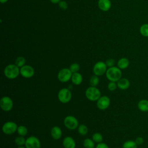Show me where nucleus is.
<instances>
[{"label": "nucleus", "mask_w": 148, "mask_h": 148, "mask_svg": "<svg viewBox=\"0 0 148 148\" xmlns=\"http://www.w3.org/2000/svg\"><path fill=\"white\" fill-rule=\"evenodd\" d=\"M121 71L117 66L110 67L106 72V76L110 82H117L121 78Z\"/></svg>", "instance_id": "nucleus-1"}, {"label": "nucleus", "mask_w": 148, "mask_h": 148, "mask_svg": "<svg viewBox=\"0 0 148 148\" xmlns=\"http://www.w3.org/2000/svg\"><path fill=\"white\" fill-rule=\"evenodd\" d=\"M20 74L19 67L16 64L8 65L4 69V75L9 79H14Z\"/></svg>", "instance_id": "nucleus-2"}, {"label": "nucleus", "mask_w": 148, "mask_h": 148, "mask_svg": "<svg viewBox=\"0 0 148 148\" xmlns=\"http://www.w3.org/2000/svg\"><path fill=\"white\" fill-rule=\"evenodd\" d=\"M85 95L86 98L90 101H97L101 97L100 90L97 87L90 86L88 87L86 91Z\"/></svg>", "instance_id": "nucleus-3"}, {"label": "nucleus", "mask_w": 148, "mask_h": 148, "mask_svg": "<svg viewBox=\"0 0 148 148\" xmlns=\"http://www.w3.org/2000/svg\"><path fill=\"white\" fill-rule=\"evenodd\" d=\"M72 98L71 90L67 88H63L60 90L58 92V99L62 103L69 102Z\"/></svg>", "instance_id": "nucleus-4"}, {"label": "nucleus", "mask_w": 148, "mask_h": 148, "mask_svg": "<svg viewBox=\"0 0 148 148\" xmlns=\"http://www.w3.org/2000/svg\"><path fill=\"white\" fill-rule=\"evenodd\" d=\"M17 128L18 126L15 122L9 121L3 124L2 130L6 135H12L17 131Z\"/></svg>", "instance_id": "nucleus-5"}, {"label": "nucleus", "mask_w": 148, "mask_h": 148, "mask_svg": "<svg viewBox=\"0 0 148 148\" xmlns=\"http://www.w3.org/2000/svg\"><path fill=\"white\" fill-rule=\"evenodd\" d=\"M64 125L66 128L73 130L77 128L79 126V121L77 119L73 116H67L64 120Z\"/></svg>", "instance_id": "nucleus-6"}, {"label": "nucleus", "mask_w": 148, "mask_h": 148, "mask_svg": "<svg viewBox=\"0 0 148 148\" xmlns=\"http://www.w3.org/2000/svg\"><path fill=\"white\" fill-rule=\"evenodd\" d=\"M72 72L69 68H62L61 69L57 75V78L59 81L62 83H66L71 79Z\"/></svg>", "instance_id": "nucleus-7"}, {"label": "nucleus", "mask_w": 148, "mask_h": 148, "mask_svg": "<svg viewBox=\"0 0 148 148\" xmlns=\"http://www.w3.org/2000/svg\"><path fill=\"white\" fill-rule=\"evenodd\" d=\"M0 106L2 110L9 112L13 108V102L9 97L4 96L0 100Z\"/></svg>", "instance_id": "nucleus-8"}, {"label": "nucleus", "mask_w": 148, "mask_h": 148, "mask_svg": "<svg viewBox=\"0 0 148 148\" xmlns=\"http://www.w3.org/2000/svg\"><path fill=\"white\" fill-rule=\"evenodd\" d=\"M107 66L105 62L102 61H98L96 62L93 66V72L94 75L99 76L103 75L104 73H106L107 71Z\"/></svg>", "instance_id": "nucleus-9"}, {"label": "nucleus", "mask_w": 148, "mask_h": 148, "mask_svg": "<svg viewBox=\"0 0 148 148\" xmlns=\"http://www.w3.org/2000/svg\"><path fill=\"white\" fill-rule=\"evenodd\" d=\"M40 146L39 139L35 136H30L26 139L25 143L26 148H40Z\"/></svg>", "instance_id": "nucleus-10"}, {"label": "nucleus", "mask_w": 148, "mask_h": 148, "mask_svg": "<svg viewBox=\"0 0 148 148\" xmlns=\"http://www.w3.org/2000/svg\"><path fill=\"white\" fill-rule=\"evenodd\" d=\"M20 75L24 78L29 79L32 77L35 73L34 69L29 65H25L20 69Z\"/></svg>", "instance_id": "nucleus-11"}, {"label": "nucleus", "mask_w": 148, "mask_h": 148, "mask_svg": "<svg viewBox=\"0 0 148 148\" xmlns=\"http://www.w3.org/2000/svg\"><path fill=\"white\" fill-rule=\"evenodd\" d=\"M110 104V99L106 95L101 96L97 101V106L98 108L102 110H104L108 109Z\"/></svg>", "instance_id": "nucleus-12"}, {"label": "nucleus", "mask_w": 148, "mask_h": 148, "mask_svg": "<svg viewBox=\"0 0 148 148\" xmlns=\"http://www.w3.org/2000/svg\"><path fill=\"white\" fill-rule=\"evenodd\" d=\"M117 87L121 90H125L128 89L130 86V80L125 77H121L117 82Z\"/></svg>", "instance_id": "nucleus-13"}, {"label": "nucleus", "mask_w": 148, "mask_h": 148, "mask_svg": "<svg viewBox=\"0 0 148 148\" xmlns=\"http://www.w3.org/2000/svg\"><path fill=\"white\" fill-rule=\"evenodd\" d=\"M62 145L64 148H75L76 143L72 137L68 136L64 138Z\"/></svg>", "instance_id": "nucleus-14"}, {"label": "nucleus", "mask_w": 148, "mask_h": 148, "mask_svg": "<svg viewBox=\"0 0 148 148\" xmlns=\"http://www.w3.org/2000/svg\"><path fill=\"white\" fill-rule=\"evenodd\" d=\"M50 134L54 139L58 140L62 136V130L58 126H54L51 129Z\"/></svg>", "instance_id": "nucleus-15"}, {"label": "nucleus", "mask_w": 148, "mask_h": 148, "mask_svg": "<svg viewBox=\"0 0 148 148\" xmlns=\"http://www.w3.org/2000/svg\"><path fill=\"white\" fill-rule=\"evenodd\" d=\"M99 8L102 11H108L111 8L110 0H99L98 2Z\"/></svg>", "instance_id": "nucleus-16"}, {"label": "nucleus", "mask_w": 148, "mask_h": 148, "mask_svg": "<svg viewBox=\"0 0 148 148\" xmlns=\"http://www.w3.org/2000/svg\"><path fill=\"white\" fill-rule=\"evenodd\" d=\"M71 80L73 84L78 86V85H80L82 83L83 77H82V75L80 73L76 72V73H72Z\"/></svg>", "instance_id": "nucleus-17"}, {"label": "nucleus", "mask_w": 148, "mask_h": 148, "mask_svg": "<svg viewBox=\"0 0 148 148\" xmlns=\"http://www.w3.org/2000/svg\"><path fill=\"white\" fill-rule=\"evenodd\" d=\"M137 106L138 109L142 112H148V100L145 99L140 100L137 104Z\"/></svg>", "instance_id": "nucleus-18"}, {"label": "nucleus", "mask_w": 148, "mask_h": 148, "mask_svg": "<svg viewBox=\"0 0 148 148\" xmlns=\"http://www.w3.org/2000/svg\"><path fill=\"white\" fill-rule=\"evenodd\" d=\"M130 65V61L128 58L125 57L121 58L119 60L117 63V67L120 69H125L128 67Z\"/></svg>", "instance_id": "nucleus-19"}, {"label": "nucleus", "mask_w": 148, "mask_h": 148, "mask_svg": "<svg viewBox=\"0 0 148 148\" xmlns=\"http://www.w3.org/2000/svg\"><path fill=\"white\" fill-rule=\"evenodd\" d=\"M122 148H138V145L135 140H128L124 142L122 145Z\"/></svg>", "instance_id": "nucleus-20"}, {"label": "nucleus", "mask_w": 148, "mask_h": 148, "mask_svg": "<svg viewBox=\"0 0 148 148\" xmlns=\"http://www.w3.org/2000/svg\"><path fill=\"white\" fill-rule=\"evenodd\" d=\"M140 34L144 37H148V24H142L139 28Z\"/></svg>", "instance_id": "nucleus-21"}, {"label": "nucleus", "mask_w": 148, "mask_h": 148, "mask_svg": "<svg viewBox=\"0 0 148 148\" xmlns=\"http://www.w3.org/2000/svg\"><path fill=\"white\" fill-rule=\"evenodd\" d=\"M83 146L85 148H95V143L92 139L86 138L83 141Z\"/></svg>", "instance_id": "nucleus-22"}, {"label": "nucleus", "mask_w": 148, "mask_h": 148, "mask_svg": "<svg viewBox=\"0 0 148 148\" xmlns=\"http://www.w3.org/2000/svg\"><path fill=\"white\" fill-rule=\"evenodd\" d=\"M17 132L19 135L24 136L27 135V134L28 133V129L25 126L21 125L18 126V128L17 130Z\"/></svg>", "instance_id": "nucleus-23"}, {"label": "nucleus", "mask_w": 148, "mask_h": 148, "mask_svg": "<svg viewBox=\"0 0 148 148\" xmlns=\"http://www.w3.org/2000/svg\"><path fill=\"white\" fill-rule=\"evenodd\" d=\"M88 127L84 124H80L77 127L78 133L81 135H85L88 133Z\"/></svg>", "instance_id": "nucleus-24"}, {"label": "nucleus", "mask_w": 148, "mask_h": 148, "mask_svg": "<svg viewBox=\"0 0 148 148\" xmlns=\"http://www.w3.org/2000/svg\"><path fill=\"white\" fill-rule=\"evenodd\" d=\"M99 79L98 76L95 75L92 76L90 79V84L91 86L97 87V86L99 84Z\"/></svg>", "instance_id": "nucleus-25"}, {"label": "nucleus", "mask_w": 148, "mask_h": 148, "mask_svg": "<svg viewBox=\"0 0 148 148\" xmlns=\"http://www.w3.org/2000/svg\"><path fill=\"white\" fill-rule=\"evenodd\" d=\"M92 139L94 140V142L99 143L102 142L103 140V137L101 134L99 132H95L92 135Z\"/></svg>", "instance_id": "nucleus-26"}, {"label": "nucleus", "mask_w": 148, "mask_h": 148, "mask_svg": "<svg viewBox=\"0 0 148 148\" xmlns=\"http://www.w3.org/2000/svg\"><path fill=\"white\" fill-rule=\"evenodd\" d=\"M25 59L24 57L22 56L18 57L15 61V64L19 68H21L25 65Z\"/></svg>", "instance_id": "nucleus-27"}, {"label": "nucleus", "mask_w": 148, "mask_h": 148, "mask_svg": "<svg viewBox=\"0 0 148 148\" xmlns=\"http://www.w3.org/2000/svg\"><path fill=\"white\" fill-rule=\"evenodd\" d=\"M25 141L26 139L24 138V136L20 135L19 136H17L14 139V142L18 146L25 145Z\"/></svg>", "instance_id": "nucleus-28"}, {"label": "nucleus", "mask_w": 148, "mask_h": 148, "mask_svg": "<svg viewBox=\"0 0 148 148\" xmlns=\"http://www.w3.org/2000/svg\"><path fill=\"white\" fill-rule=\"evenodd\" d=\"M79 69H80V66L77 63H73L69 66V69L72 72V73L78 72Z\"/></svg>", "instance_id": "nucleus-29"}, {"label": "nucleus", "mask_w": 148, "mask_h": 148, "mask_svg": "<svg viewBox=\"0 0 148 148\" xmlns=\"http://www.w3.org/2000/svg\"><path fill=\"white\" fill-rule=\"evenodd\" d=\"M117 87V83L114 82H110L108 84V88L110 91H114Z\"/></svg>", "instance_id": "nucleus-30"}, {"label": "nucleus", "mask_w": 148, "mask_h": 148, "mask_svg": "<svg viewBox=\"0 0 148 148\" xmlns=\"http://www.w3.org/2000/svg\"><path fill=\"white\" fill-rule=\"evenodd\" d=\"M105 64H106V66L109 68L114 66V65L115 64V60L113 58H109L106 61Z\"/></svg>", "instance_id": "nucleus-31"}, {"label": "nucleus", "mask_w": 148, "mask_h": 148, "mask_svg": "<svg viewBox=\"0 0 148 148\" xmlns=\"http://www.w3.org/2000/svg\"><path fill=\"white\" fill-rule=\"evenodd\" d=\"M58 6L61 9L63 10H65L68 8V3L65 1H62L58 3Z\"/></svg>", "instance_id": "nucleus-32"}, {"label": "nucleus", "mask_w": 148, "mask_h": 148, "mask_svg": "<svg viewBox=\"0 0 148 148\" xmlns=\"http://www.w3.org/2000/svg\"><path fill=\"white\" fill-rule=\"evenodd\" d=\"M135 142L138 146L142 145L144 142V139L141 136H138L135 139Z\"/></svg>", "instance_id": "nucleus-33"}, {"label": "nucleus", "mask_w": 148, "mask_h": 148, "mask_svg": "<svg viewBox=\"0 0 148 148\" xmlns=\"http://www.w3.org/2000/svg\"><path fill=\"white\" fill-rule=\"evenodd\" d=\"M95 148H109V147L105 143L101 142L98 143Z\"/></svg>", "instance_id": "nucleus-34"}, {"label": "nucleus", "mask_w": 148, "mask_h": 148, "mask_svg": "<svg viewBox=\"0 0 148 148\" xmlns=\"http://www.w3.org/2000/svg\"><path fill=\"white\" fill-rule=\"evenodd\" d=\"M50 1L53 3H57L61 1V0H50Z\"/></svg>", "instance_id": "nucleus-35"}, {"label": "nucleus", "mask_w": 148, "mask_h": 148, "mask_svg": "<svg viewBox=\"0 0 148 148\" xmlns=\"http://www.w3.org/2000/svg\"><path fill=\"white\" fill-rule=\"evenodd\" d=\"M8 1V0H0V1H1V3H5V2H6Z\"/></svg>", "instance_id": "nucleus-36"}, {"label": "nucleus", "mask_w": 148, "mask_h": 148, "mask_svg": "<svg viewBox=\"0 0 148 148\" xmlns=\"http://www.w3.org/2000/svg\"><path fill=\"white\" fill-rule=\"evenodd\" d=\"M17 148H26V147H24L23 146H18Z\"/></svg>", "instance_id": "nucleus-37"}]
</instances>
